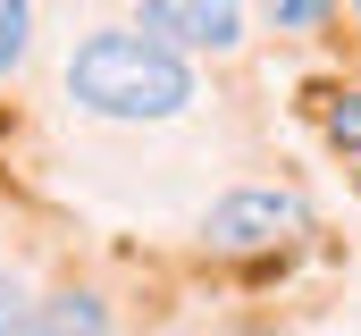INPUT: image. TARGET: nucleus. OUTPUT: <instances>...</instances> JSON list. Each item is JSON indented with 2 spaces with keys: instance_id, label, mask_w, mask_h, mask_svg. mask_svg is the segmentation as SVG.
Returning a JSON list of instances; mask_svg holds the SVG:
<instances>
[{
  "instance_id": "nucleus-1",
  "label": "nucleus",
  "mask_w": 361,
  "mask_h": 336,
  "mask_svg": "<svg viewBox=\"0 0 361 336\" xmlns=\"http://www.w3.org/2000/svg\"><path fill=\"white\" fill-rule=\"evenodd\" d=\"M59 92H68L76 118L126 126V135L177 126V118L202 109L193 59L169 51V42H152L143 25H92V34H76V51H68V68H59Z\"/></svg>"
},
{
  "instance_id": "nucleus-2",
  "label": "nucleus",
  "mask_w": 361,
  "mask_h": 336,
  "mask_svg": "<svg viewBox=\"0 0 361 336\" xmlns=\"http://www.w3.org/2000/svg\"><path fill=\"white\" fill-rule=\"evenodd\" d=\"M294 236H311V202L286 193V185H235V193H219L202 210V244L210 252H277Z\"/></svg>"
},
{
  "instance_id": "nucleus-3",
  "label": "nucleus",
  "mask_w": 361,
  "mask_h": 336,
  "mask_svg": "<svg viewBox=\"0 0 361 336\" xmlns=\"http://www.w3.org/2000/svg\"><path fill=\"white\" fill-rule=\"evenodd\" d=\"M135 25L185 59H235L244 51V0H135Z\"/></svg>"
},
{
  "instance_id": "nucleus-4",
  "label": "nucleus",
  "mask_w": 361,
  "mask_h": 336,
  "mask_svg": "<svg viewBox=\"0 0 361 336\" xmlns=\"http://www.w3.org/2000/svg\"><path fill=\"white\" fill-rule=\"evenodd\" d=\"M17 336H118V311H109V294L101 286H51V294H34V311H25V328Z\"/></svg>"
},
{
  "instance_id": "nucleus-5",
  "label": "nucleus",
  "mask_w": 361,
  "mask_h": 336,
  "mask_svg": "<svg viewBox=\"0 0 361 336\" xmlns=\"http://www.w3.org/2000/svg\"><path fill=\"white\" fill-rule=\"evenodd\" d=\"M34 59V0H0V84Z\"/></svg>"
},
{
  "instance_id": "nucleus-6",
  "label": "nucleus",
  "mask_w": 361,
  "mask_h": 336,
  "mask_svg": "<svg viewBox=\"0 0 361 336\" xmlns=\"http://www.w3.org/2000/svg\"><path fill=\"white\" fill-rule=\"evenodd\" d=\"M261 17H269L277 34H328V17H336V0H261Z\"/></svg>"
},
{
  "instance_id": "nucleus-7",
  "label": "nucleus",
  "mask_w": 361,
  "mask_h": 336,
  "mask_svg": "<svg viewBox=\"0 0 361 336\" xmlns=\"http://www.w3.org/2000/svg\"><path fill=\"white\" fill-rule=\"evenodd\" d=\"M319 126H328V143H336V152H361V84L328 101V118H319Z\"/></svg>"
},
{
  "instance_id": "nucleus-8",
  "label": "nucleus",
  "mask_w": 361,
  "mask_h": 336,
  "mask_svg": "<svg viewBox=\"0 0 361 336\" xmlns=\"http://www.w3.org/2000/svg\"><path fill=\"white\" fill-rule=\"evenodd\" d=\"M25 311H34V294H25V277L0 260V336H17V328H25Z\"/></svg>"
},
{
  "instance_id": "nucleus-9",
  "label": "nucleus",
  "mask_w": 361,
  "mask_h": 336,
  "mask_svg": "<svg viewBox=\"0 0 361 336\" xmlns=\"http://www.w3.org/2000/svg\"><path fill=\"white\" fill-rule=\"evenodd\" d=\"M353 17H361V0H353Z\"/></svg>"
}]
</instances>
